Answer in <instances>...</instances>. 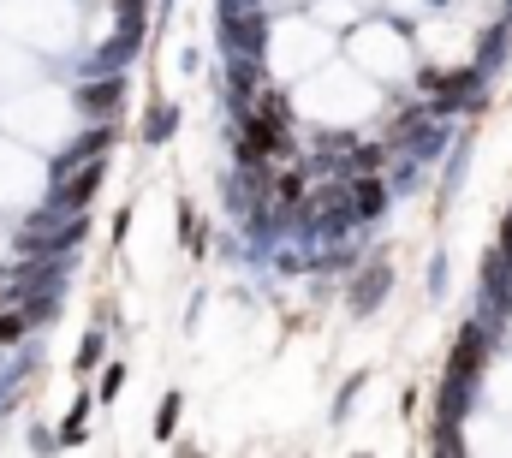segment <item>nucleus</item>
I'll return each mask as SVG.
<instances>
[{
    "instance_id": "f257e3e1",
    "label": "nucleus",
    "mask_w": 512,
    "mask_h": 458,
    "mask_svg": "<svg viewBox=\"0 0 512 458\" xmlns=\"http://www.w3.org/2000/svg\"><path fill=\"white\" fill-rule=\"evenodd\" d=\"M286 149H292V137H286V102L268 96L262 108L245 114V143H239V155H245V161H274V155H286Z\"/></svg>"
},
{
    "instance_id": "f03ea898",
    "label": "nucleus",
    "mask_w": 512,
    "mask_h": 458,
    "mask_svg": "<svg viewBox=\"0 0 512 458\" xmlns=\"http://www.w3.org/2000/svg\"><path fill=\"white\" fill-rule=\"evenodd\" d=\"M96 185H102V167H96V161H84V167L60 173V197H54V209L84 215V209H90V197H96Z\"/></svg>"
},
{
    "instance_id": "7ed1b4c3",
    "label": "nucleus",
    "mask_w": 512,
    "mask_h": 458,
    "mask_svg": "<svg viewBox=\"0 0 512 458\" xmlns=\"http://www.w3.org/2000/svg\"><path fill=\"white\" fill-rule=\"evenodd\" d=\"M114 137H120L114 125H96L90 137H78V143H72V149L60 155V173H72V167H84V161H102V155L114 149Z\"/></svg>"
},
{
    "instance_id": "20e7f679",
    "label": "nucleus",
    "mask_w": 512,
    "mask_h": 458,
    "mask_svg": "<svg viewBox=\"0 0 512 458\" xmlns=\"http://www.w3.org/2000/svg\"><path fill=\"white\" fill-rule=\"evenodd\" d=\"M227 48H239V54H262V18L256 12H233L227 6Z\"/></svg>"
},
{
    "instance_id": "39448f33",
    "label": "nucleus",
    "mask_w": 512,
    "mask_h": 458,
    "mask_svg": "<svg viewBox=\"0 0 512 458\" xmlns=\"http://www.w3.org/2000/svg\"><path fill=\"white\" fill-rule=\"evenodd\" d=\"M120 96H126V78H96V84L78 90V108H84V114H114Z\"/></svg>"
},
{
    "instance_id": "423d86ee",
    "label": "nucleus",
    "mask_w": 512,
    "mask_h": 458,
    "mask_svg": "<svg viewBox=\"0 0 512 458\" xmlns=\"http://www.w3.org/2000/svg\"><path fill=\"white\" fill-rule=\"evenodd\" d=\"M477 363H483V334H465V340H459V351H453V369H447V381L471 387V381H477Z\"/></svg>"
},
{
    "instance_id": "0eeeda50",
    "label": "nucleus",
    "mask_w": 512,
    "mask_h": 458,
    "mask_svg": "<svg viewBox=\"0 0 512 458\" xmlns=\"http://www.w3.org/2000/svg\"><path fill=\"white\" fill-rule=\"evenodd\" d=\"M429 84H435L441 108H459V102H471V96H477V72H447V78H429Z\"/></svg>"
},
{
    "instance_id": "6e6552de",
    "label": "nucleus",
    "mask_w": 512,
    "mask_h": 458,
    "mask_svg": "<svg viewBox=\"0 0 512 458\" xmlns=\"http://www.w3.org/2000/svg\"><path fill=\"white\" fill-rule=\"evenodd\" d=\"M352 203H358V215H382V203H387L382 179H352Z\"/></svg>"
},
{
    "instance_id": "1a4fd4ad",
    "label": "nucleus",
    "mask_w": 512,
    "mask_h": 458,
    "mask_svg": "<svg viewBox=\"0 0 512 458\" xmlns=\"http://www.w3.org/2000/svg\"><path fill=\"white\" fill-rule=\"evenodd\" d=\"M382 292H387V268L376 262V268L364 274V286L352 292V310H370V304H382Z\"/></svg>"
},
{
    "instance_id": "9d476101",
    "label": "nucleus",
    "mask_w": 512,
    "mask_h": 458,
    "mask_svg": "<svg viewBox=\"0 0 512 458\" xmlns=\"http://www.w3.org/2000/svg\"><path fill=\"white\" fill-rule=\"evenodd\" d=\"M173 125H179V114H173V108H155L143 137H149V143H167V131H173Z\"/></svg>"
},
{
    "instance_id": "9b49d317",
    "label": "nucleus",
    "mask_w": 512,
    "mask_h": 458,
    "mask_svg": "<svg viewBox=\"0 0 512 458\" xmlns=\"http://www.w3.org/2000/svg\"><path fill=\"white\" fill-rule=\"evenodd\" d=\"M173 423H179V393H167V399H161V417H155V435H173Z\"/></svg>"
},
{
    "instance_id": "f8f14e48",
    "label": "nucleus",
    "mask_w": 512,
    "mask_h": 458,
    "mask_svg": "<svg viewBox=\"0 0 512 458\" xmlns=\"http://www.w3.org/2000/svg\"><path fill=\"white\" fill-rule=\"evenodd\" d=\"M24 328H30V322H24L18 310H12V316H0V345H18V340H24Z\"/></svg>"
},
{
    "instance_id": "ddd939ff",
    "label": "nucleus",
    "mask_w": 512,
    "mask_h": 458,
    "mask_svg": "<svg viewBox=\"0 0 512 458\" xmlns=\"http://www.w3.org/2000/svg\"><path fill=\"white\" fill-rule=\"evenodd\" d=\"M274 197H280V203H304V179H298V173H286V179L274 185Z\"/></svg>"
},
{
    "instance_id": "4468645a",
    "label": "nucleus",
    "mask_w": 512,
    "mask_h": 458,
    "mask_svg": "<svg viewBox=\"0 0 512 458\" xmlns=\"http://www.w3.org/2000/svg\"><path fill=\"white\" fill-rule=\"evenodd\" d=\"M179 238H185L191 250H203V232H197V215H191V209H179Z\"/></svg>"
},
{
    "instance_id": "2eb2a0df",
    "label": "nucleus",
    "mask_w": 512,
    "mask_h": 458,
    "mask_svg": "<svg viewBox=\"0 0 512 458\" xmlns=\"http://www.w3.org/2000/svg\"><path fill=\"white\" fill-rule=\"evenodd\" d=\"M96 363H102V334H90V340H84V351H78V369H84V375H90Z\"/></svg>"
},
{
    "instance_id": "dca6fc26",
    "label": "nucleus",
    "mask_w": 512,
    "mask_h": 458,
    "mask_svg": "<svg viewBox=\"0 0 512 458\" xmlns=\"http://www.w3.org/2000/svg\"><path fill=\"white\" fill-rule=\"evenodd\" d=\"M84 417H90V405L78 399V405H72V417H66V441H78V435H84Z\"/></svg>"
},
{
    "instance_id": "f3484780",
    "label": "nucleus",
    "mask_w": 512,
    "mask_h": 458,
    "mask_svg": "<svg viewBox=\"0 0 512 458\" xmlns=\"http://www.w3.org/2000/svg\"><path fill=\"white\" fill-rule=\"evenodd\" d=\"M114 12H120V24H143V0H114Z\"/></svg>"
},
{
    "instance_id": "a211bd4d",
    "label": "nucleus",
    "mask_w": 512,
    "mask_h": 458,
    "mask_svg": "<svg viewBox=\"0 0 512 458\" xmlns=\"http://www.w3.org/2000/svg\"><path fill=\"white\" fill-rule=\"evenodd\" d=\"M120 387H126V369H108V375H102V399H114Z\"/></svg>"
}]
</instances>
